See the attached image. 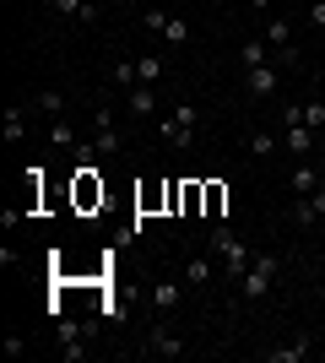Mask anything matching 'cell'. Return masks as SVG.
I'll use <instances>...</instances> for the list:
<instances>
[{"mask_svg": "<svg viewBox=\"0 0 325 363\" xmlns=\"http://www.w3.org/2000/svg\"><path fill=\"white\" fill-rule=\"evenodd\" d=\"M282 130H287L282 147L293 152V157H309V152H314V136H320V130H309V125H282Z\"/></svg>", "mask_w": 325, "mask_h": 363, "instance_id": "cell-5", "label": "cell"}, {"mask_svg": "<svg viewBox=\"0 0 325 363\" xmlns=\"http://www.w3.org/2000/svg\"><path fill=\"white\" fill-rule=\"evenodd\" d=\"M309 352H314V342H309V336H293L287 347H271V352H266V363H304Z\"/></svg>", "mask_w": 325, "mask_h": 363, "instance_id": "cell-9", "label": "cell"}, {"mask_svg": "<svg viewBox=\"0 0 325 363\" xmlns=\"http://www.w3.org/2000/svg\"><path fill=\"white\" fill-rule=\"evenodd\" d=\"M22 352H28V342H22V336L11 331V336H6V358H22Z\"/></svg>", "mask_w": 325, "mask_h": 363, "instance_id": "cell-30", "label": "cell"}, {"mask_svg": "<svg viewBox=\"0 0 325 363\" xmlns=\"http://www.w3.org/2000/svg\"><path fill=\"white\" fill-rule=\"evenodd\" d=\"M304 125H309V130H325V104H320V98L304 104Z\"/></svg>", "mask_w": 325, "mask_h": 363, "instance_id": "cell-23", "label": "cell"}, {"mask_svg": "<svg viewBox=\"0 0 325 363\" xmlns=\"http://www.w3.org/2000/svg\"><path fill=\"white\" fill-rule=\"evenodd\" d=\"M163 38H169V44H190V22H185V16H169Z\"/></svg>", "mask_w": 325, "mask_h": 363, "instance_id": "cell-22", "label": "cell"}, {"mask_svg": "<svg viewBox=\"0 0 325 363\" xmlns=\"http://www.w3.org/2000/svg\"><path fill=\"white\" fill-rule=\"evenodd\" d=\"M320 277H325V255H320Z\"/></svg>", "mask_w": 325, "mask_h": 363, "instance_id": "cell-34", "label": "cell"}, {"mask_svg": "<svg viewBox=\"0 0 325 363\" xmlns=\"http://www.w3.org/2000/svg\"><path fill=\"white\" fill-rule=\"evenodd\" d=\"M309 28L325 33V0H314V6H309Z\"/></svg>", "mask_w": 325, "mask_h": 363, "instance_id": "cell-28", "label": "cell"}, {"mask_svg": "<svg viewBox=\"0 0 325 363\" xmlns=\"http://www.w3.org/2000/svg\"><path fill=\"white\" fill-rule=\"evenodd\" d=\"M98 16H103V0H87V6L76 11V22L81 28H98Z\"/></svg>", "mask_w": 325, "mask_h": 363, "instance_id": "cell-26", "label": "cell"}, {"mask_svg": "<svg viewBox=\"0 0 325 363\" xmlns=\"http://www.w3.org/2000/svg\"><path fill=\"white\" fill-rule=\"evenodd\" d=\"M212 272H217V266H212V260H201V255L185 260V282H190V288H206V282H212Z\"/></svg>", "mask_w": 325, "mask_h": 363, "instance_id": "cell-19", "label": "cell"}, {"mask_svg": "<svg viewBox=\"0 0 325 363\" xmlns=\"http://www.w3.org/2000/svg\"><path fill=\"white\" fill-rule=\"evenodd\" d=\"M136 76H141V87H152V82H163V76H169V60H163V55H141V60H136Z\"/></svg>", "mask_w": 325, "mask_h": 363, "instance_id": "cell-14", "label": "cell"}, {"mask_svg": "<svg viewBox=\"0 0 325 363\" xmlns=\"http://www.w3.org/2000/svg\"><path fill=\"white\" fill-rule=\"evenodd\" d=\"M147 352H152V358H185V336L152 331V336H147Z\"/></svg>", "mask_w": 325, "mask_h": 363, "instance_id": "cell-7", "label": "cell"}, {"mask_svg": "<svg viewBox=\"0 0 325 363\" xmlns=\"http://www.w3.org/2000/svg\"><path fill=\"white\" fill-rule=\"evenodd\" d=\"M293 223L298 228H314L320 217H314V206H309V196H298V206H293Z\"/></svg>", "mask_w": 325, "mask_h": 363, "instance_id": "cell-25", "label": "cell"}, {"mask_svg": "<svg viewBox=\"0 0 325 363\" xmlns=\"http://www.w3.org/2000/svg\"><path fill=\"white\" fill-rule=\"evenodd\" d=\"M206 201H212V212H222V201H228V190H222V184H206Z\"/></svg>", "mask_w": 325, "mask_h": 363, "instance_id": "cell-29", "label": "cell"}, {"mask_svg": "<svg viewBox=\"0 0 325 363\" xmlns=\"http://www.w3.org/2000/svg\"><path fill=\"white\" fill-rule=\"evenodd\" d=\"M249 6H255V11H271V0H249Z\"/></svg>", "mask_w": 325, "mask_h": 363, "instance_id": "cell-33", "label": "cell"}, {"mask_svg": "<svg viewBox=\"0 0 325 363\" xmlns=\"http://www.w3.org/2000/svg\"><path fill=\"white\" fill-rule=\"evenodd\" d=\"M33 108L49 114V120H65V92L60 87H38V92H33Z\"/></svg>", "mask_w": 325, "mask_h": 363, "instance_id": "cell-10", "label": "cell"}, {"mask_svg": "<svg viewBox=\"0 0 325 363\" xmlns=\"http://www.w3.org/2000/svg\"><path fill=\"white\" fill-rule=\"evenodd\" d=\"M195 125H201V108L179 104L169 120H163V141H169V147H190V141H195Z\"/></svg>", "mask_w": 325, "mask_h": 363, "instance_id": "cell-2", "label": "cell"}, {"mask_svg": "<svg viewBox=\"0 0 325 363\" xmlns=\"http://www.w3.org/2000/svg\"><path fill=\"white\" fill-rule=\"evenodd\" d=\"M277 65H287V71H298V65H304V55H298L293 44H282V49H277Z\"/></svg>", "mask_w": 325, "mask_h": 363, "instance_id": "cell-27", "label": "cell"}, {"mask_svg": "<svg viewBox=\"0 0 325 363\" xmlns=\"http://www.w3.org/2000/svg\"><path fill=\"white\" fill-rule=\"evenodd\" d=\"M244 87H249V98H271V92L282 87V82H277V71H271V60H266V65H255V71H244Z\"/></svg>", "mask_w": 325, "mask_h": 363, "instance_id": "cell-4", "label": "cell"}, {"mask_svg": "<svg viewBox=\"0 0 325 363\" xmlns=\"http://www.w3.org/2000/svg\"><path fill=\"white\" fill-rule=\"evenodd\" d=\"M271 282H277V277H266L261 266H249V272L239 277V293H244V298H266V293H271Z\"/></svg>", "mask_w": 325, "mask_h": 363, "instance_id": "cell-13", "label": "cell"}, {"mask_svg": "<svg viewBox=\"0 0 325 363\" xmlns=\"http://www.w3.org/2000/svg\"><path fill=\"white\" fill-rule=\"evenodd\" d=\"M130 114H136V120H152V114H157L152 87H130Z\"/></svg>", "mask_w": 325, "mask_h": 363, "instance_id": "cell-16", "label": "cell"}, {"mask_svg": "<svg viewBox=\"0 0 325 363\" xmlns=\"http://www.w3.org/2000/svg\"><path fill=\"white\" fill-rule=\"evenodd\" d=\"M212 244H217V255H222V266H228V277H244L249 266H255V255H249V244L233 233V228H217L212 233Z\"/></svg>", "mask_w": 325, "mask_h": 363, "instance_id": "cell-1", "label": "cell"}, {"mask_svg": "<svg viewBox=\"0 0 325 363\" xmlns=\"http://www.w3.org/2000/svg\"><path fill=\"white\" fill-rule=\"evenodd\" d=\"M287 184H293V196H314V190H320V174H314V163H309V157H298V163H293Z\"/></svg>", "mask_w": 325, "mask_h": 363, "instance_id": "cell-8", "label": "cell"}, {"mask_svg": "<svg viewBox=\"0 0 325 363\" xmlns=\"http://www.w3.org/2000/svg\"><path fill=\"white\" fill-rule=\"evenodd\" d=\"M87 141H93V152H98V157H120V147H125L114 125H93V136H87Z\"/></svg>", "mask_w": 325, "mask_h": 363, "instance_id": "cell-12", "label": "cell"}, {"mask_svg": "<svg viewBox=\"0 0 325 363\" xmlns=\"http://www.w3.org/2000/svg\"><path fill=\"white\" fill-rule=\"evenodd\" d=\"M249 157H271V152H277V130H249Z\"/></svg>", "mask_w": 325, "mask_h": 363, "instance_id": "cell-18", "label": "cell"}, {"mask_svg": "<svg viewBox=\"0 0 325 363\" xmlns=\"http://www.w3.org/2000/svg\"><path fill=\"white\" fill-rule=\"evenodd\" d=\"M108 76H114V87H125V92H130V87H141L136 60H114V71H108Z\"/></svg>", "mask_w": 325, "mask_h": 363, "instance_id": "cell-20", "label": "cell"}, {"mask_svg": "<svg viewBox=\"0 0 325 363\" xmlns=\"http://www.w3.org/2000/svg\"><path fill=\"white\" fill-rule=\"evenodd\" d=\"M266 44H271V49L293 44V22H287V16H271V22H266Z\"/></svg>", "mask_w": 325, "mask_h": 363, "instance_id": "cell-17", "label": "cell"}, {"mask_svg": "<svg viewBox=\"0 0 325 363\" xmlns=\"http://www.w3.org/2000/svg\"><path fill=\"white\" fill-rule=\"evenodd\" d=\"M49 141H55V147H71V152L81 147V136H76V130H71L65 120H55V125H49Z\"/></svg>", "mask_w": 325, "mask_h": 363, "instance_id": "cell-21", "label": "cell"}, {"mask_svg": "<svg viewBox=\"0 0 325 363\" xmlns=\"http://www.w3.org/2000/svg\"><path fill=\"white\" fill-rule=\"evenodd\" d=\"M81 336H87V325H76V320H55V342H60V358L65 363H81V358H87Z\"/></svg>", "mask_w": 325, "mask_h": 363, "instance_id": "cell-3", "label": "cell"}, {"mask_svg": "<svg viewBox=\"0 0 325 363\" xmlns=\"http://www.w3.org/2000/svg\"><path fill=\"white\" fill-rule=\"evenodd\" d=\"M185 288H190V282H179V277H163V282H157V288H152V303H157V309H163V315H169V309H179V298H185Z\"/></svg>", "mask_w": 325, "mask_h": 363, "instance_id": "cell-6", "label": "cell"}, {"mask_svg": "<svg viewBox=\"0 0 325 363\" xmlns=\"http://www.w3.org/2000/svg\"><path fill=\"white\" fill-rule=\"evenodd\" d=\"M81 6H87V0H55V11H60V16H76Z\"/></svg>", "mask_w": 325, "mask_h": 363, "instance_id": "cell-31", "label": "cell"}, {"mask_svg": "<svg viewBox=\"0 0 325 363\" xmlns=\"http://www.w3.org/2000/svg\"><path fill=\"white\" fill-rule=\"evenodd\" d=\"M0 136H6V141H11V147H16V141H28V108H6V130H0Z\"/></svg>", "mask_w": 325, "mask_h": 363, "instance_id": "cell-15", "label": "cell"}, {"mask_svg": "<svg viewBox=\"0 0 325 363\" xmlns=\"http://www.w3.org/2000/svg\"><path fill=\"white\" fill-rule=\"evenodd\" d=\"M141 28L163 33V28H169V11H163V6H147V11H141Z\"/></svg>", "mask_w": 325, "mask_h": 363, "instance_id": "cell-24", "label": "cell"}, {"mask_svg": "<svg viewBox=\"0 0 325 363\" xmlns=\"http://www.w3.org/2000/svg\"><path fill=\"white\" fill-rule=\"evenodd\" d=\"M266 60H271L266 33H261V38H244V44H239V65H244V71H255V65H266Z\"/></svg>", "mask_w": 325, "mask_h": 363, "instance_id": "cell-11", "label": "cell"}, {"mask_svg": "<svg viewBox=\"0 0 325 363\" xmlns=\"http://www.w3.org/2000/svg\"><path fill=\"white\" fill-rule=\"evenodd\" d=\"M309 206H314V217H320V223H325V184H320V190H314V196H309Z\"/></svg>", "mask_w": 325, "mask_h": 363, "instance_id": "cell-32", "label": "cell"}]
</instances>
